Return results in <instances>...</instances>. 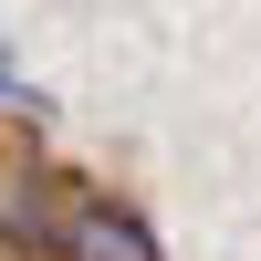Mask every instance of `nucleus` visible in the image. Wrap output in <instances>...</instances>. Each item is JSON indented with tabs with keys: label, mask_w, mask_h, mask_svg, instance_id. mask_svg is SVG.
Wrapping results in <instances>:
<instances>
[{
	"label": "nucleus",
	"mask_w": 261,
	"mask_h": 261,
	"mask_svg": "<svg viewBox=\"0 0 261 261\" xmlns=\"http://www.w3.org/2000/svg\"><path fill=\"white\" fill-rule=\"evenodd\" d=\"M63 209H73V167L42 157L32 136L0 146V261H53Z\"/></svg>",
	"instance_id": "nucleus-1"
},
{
	"label": "nucleus",
	"mask_w": 261,
	"mask_h": 261,
	"mask_svg": "<svg viewBox=\"0 0 261 261\" xmlns=\"http://www.w3.org/2000/svg\"><path fill=\"white\" fill-rule=\"evenodd\" d=\"M53 261H167V241L146 230V209L105 178H73V209L53 230Z\"/></svg>",
	"instance_id": "nucleus-2"
},
{
	"label": "nucleus",
	"mask_w": 261,
	"mask_h": 261,
	"mask_svg": "<svg viewBox=\"0 0 261 261\" xmlns=\"http://www.w3.org/2000/svg\"><path fill=\"white\" fill-rule=\"evenodd\" d=\"M0 115H11L21 136H42V94L21 84V63H11V53H0Z\"/></svg>",
	"instance_id": "nucleus-3"
}]
</instances>
